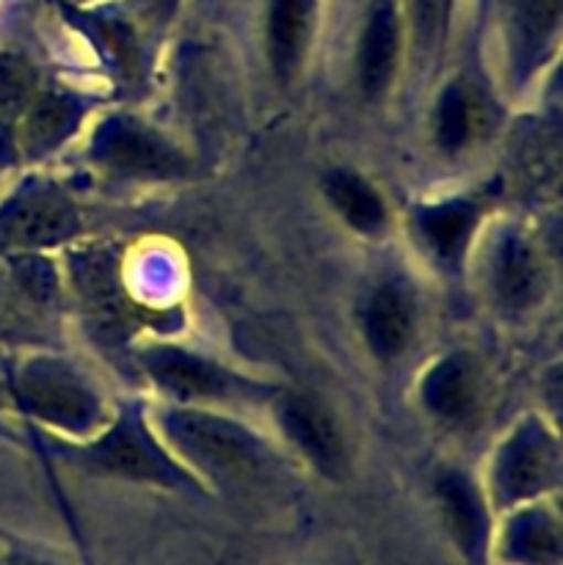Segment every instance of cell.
Instances as JSON below:
<instances>
[{"label":"cell","instance_id":"cell-1","mask_svg":"<svg viewBox=\"0 0 563 565\" xmlns=\"http://www.w3.org/2000/svg\"><path fill=\"white\" fill-rule=\"evenodd\" d=\"M160 425L177 452L219 483H248L268 472V447L230 419L177 408L166 412Z\"/></svg>","mask_w":563,"mask_h":565},{"label":"cell","instance_id":"cell-2","mask_svg":"<svg viewBox=\"0 0 563 565\" xmlns=\"http://www.w3.org/2000/svg\"><path fill=\"white\" fill-rule=\"evenodd\" d=\"M77 461L97 475L108 478L130 480V483L158 486L166 491H185V494H199L202 486L180 467L171 461L144 430L141 419L136 414H125L114 428L88 447H83Z\"/></svg>","mask_w":563,"mask_h":565},{"label":"cell","instance_id":"cell-3","mask_svg":"<svg viewBox=\"0 0 563 565\" xmlns=\"http://www.w3.org/2000/svg\"><path fill=\"white\" fill-rule=\"evenodd\" d=\"M14 395L28 414L70 434L94 428L103 412L97 392L59 359H31L22 364L14 375Z\"/></svg>","mask_w":563,"mask_h":565},{"label":"cell","instance_id":"cell-4","mask_svg":"<svg viewBox=\"0 0 563 565\" xmlns=\"http://www.w3.org/2000/svg\"><path fill=\"white\" fill-rule=\"evenodd\" d=\"M561 480V452L539 423H524L497 452L491 497L502 511L539 502Z\"/></svg>","mask_w":563,"mask_h":565},{"label":"cell","instance_id":"cell-5","mask_svg":"<svg viewBox=\"0 0 563 565\" xmlns=\"http://www.w3.org/2000/svg\"><path fill=\"white\" fill-rule=\"evenodd\" d=\"M77 226L81 218L64 191L47 182H31L0 204V257L70 241Z\"/></svg>","mask_w":563,"mask_h":565},{"label":"cell","instance_id":"cell-6","mask_svg":"<svg viewBox=\"0 0 563 565\" xmlns=\"http://www.w3.org/2000/svg\"><path fill=\"white\" fill-rule=\"evenodd\" d=\"M147 375L180 401H248L259 397V384L230 373L221 364L180 351V348H155L144 353Z\"/></svg>","mask_w":563,"mask_h":565},{"label":"cell","instance_id":"cell-7","mask_svg":"<svg viewBox=\"0 0 563 565\" xmlns=\"http://www.w3.org/2000/svg\"><path fill=\"white\" fill-rule=\"evenodd\" d=\"M506 522L491 533L489 563L495 565H561V516L544 502H528L506 511Z\"/></svg>","mask_w":563,"mask_h":565},{"label":"cell","instance_id":"cell-8","mask_svg":"<svg viewBox=\"0 0 563 565\" xmlns=\"http://www.w3.org/2000/svg\"><path fill=\"white\" fill-rule=\"evenodd\" d=\"M436 502H439L442 524L453 550L461 555L467 565H489V546L495 524H491L489 505L480 491L464 472L447 469L436 478Z\"/></svg>","mask_w":563,"mask_h":565},{"label":"cell","instance_id":"cell-9","mask_svg":"<svg viewBox=\"0 0 563 565\" xmlns=\"http://www.w3.org/2000/svg\"><path fill=\"white\" fill-rule=\"evenodd\" d=\"M97 158L130 177H171L185 169L182 154L166 138L132 119H116L97 132Z\"/></svg>","mask_w":563,"mask_h":565},{"label":"cell","instance_id":"cell-10","mask_svg":"<svg viewBox=\"0 0 563 565\" xmlns=\"http://www.w3.org/2000/svg\"><path fill=\"white\" fill-rule=\"evenodd\" d=\"M279 423L287 439L320 475L334 480L346 475V441L334 417L315 397L287 395L279 406Z\"/></svg>","mask_w":563,"mask_h":565},{"label":"cell","instance_id":"cell-11","mask_svg":"<svg viewBox=\"0 0 563 565\" xmlns=\"http://www.w3.org/2000/svg\"><path fill=\"white\" fill-rule=\"evenodd\" d=\"M489 285L497 303L506 309H528L544 296L546 268L539 252L522 235H506L495 246L489 263Z\"/></svg>","mask_w":563,"mask_h":565},{"label":"cell","instance_id":"cell-12","mask_svg":"<svg viewBox=\"0 0 563 565\" xmlns=\"http://www.w3.org/2000/svg\"><path fill=\"white\" fill-rule=\"evenodd\" d=\"M364 340L379 359H395L414 334V303L397 285H381L362 312Z\"/></svg>","mask_w":563,"mask_h":565},{"label":"cell","instance_id":"cell-13","mask_svg":"<svg viewBox=\"0 0 563 565\" xmlns=\"http://www.w3.org/2000/svg\"><path fill=\"white\" fill-rule=\"evenodd\" d=\"M423 401L431 414L461 423L478 406V370L469 359L447 356L436 362L423 379Z\"/></svg>","mask_w":563,"mask_h":565},{"label":"cell","instance_id":"cell-14","mask_svg":"<svg viewBox=\"0 0 563 565\" xmlns=\"http://www.w3.org/2000/svg\"><path fill=\"white\" fill-rule=\"evenodd\" d=\"M315 0H270L268 58L276 77L287 81L298 70L312 36Z\"/></svg>","mask_w":563,"mask_h":565},{"label":"cell","instance_id":"cell-15","mask_svg":"<svg viewBox=\"0 0 563 565\" xmlns=\"http://www.w3.org/2000/svg\"><path fill=\"white\" fill-rule=\"evenodd\" d=\"M397 47H401V25H397L395 6L379 3L359 44V83L368 97H379L390 86L397 64Z\"/></svg>","mask_w":563,"mask_h":565},{"label":"cell","instance_id":"cell-16","mask_svg":"<svg viewBox=\"0 0 563 565\" xmlns=\"http://www.w3.org/2000/svg\"><path fill=\"white\" fill-rule=\"evenodd\" d=\"M323 193L340 218L362 235H379L386 226L384 199L357 171L331 169L323 177Z\"/></svg>","mask_w":563,"mask_h":565},{"label":"cell","instance_id":"cell-17","mask_svg":"<svg viewBox=\"0 0 563 565\" xmlns=\"http://www.w3.org/2000/svg\"><path fill=\"white\" fill-rule=\"evenodd\" d=\"M81 110L72 99L55 92H39L31 103L22 108L20 141L28 154H44L59 147L72 130H75Z\"/></svg>","mask_w":563,"mask_h":565},{"label":"cell","instance_id":"cell-18","mask_svg":"<svg viewBox=\"0 0 563 565\" xmlns=\"http://www.w3.org/2000/svg\"><path fill=\"white\" fill-rule=\"evenodd\" d=\"M475 221H478V210L464 199L434 204V207L419 210L417 215L419 235L428 243L431 252L447 265H456L461 259L464 248L472 237Z\"/></svg>","mask_w":563,"mask_h":565},{"label":"cell","instance_id":"cell-19","mask_svg":"<svg viewBox=\"0 0 563 565\" xmlns=\"http://www.w3.org/2000/svg\"><path fill=\"white\" fill-rule=\"evenodd\" d=\"M508 20H511L513 64H535L541 50H546L550 39L555 36L557 20H561V0H506Z\"/></svg>","mask_w":563,"mask_h":565},{"label":"cell","instance_id":"cell-20","mask_svg":"<svg viewBox=\"0 0 563 565\" xmlns=\"http://www.w3.org/2000/svg\"><path fill=\"white\" fill-rule=\"evenodd\" d=\"M478 103L464 83L453 81L436 103V141L445 152H458L475 136Z\"/></svg>","mask_w":563,"mask_h":565},{"label":"cell","instance_id":"cell-21","mask_svg":"<svg viewBox=\"0 0 563 565\" xmlns=\"http://www.w3.org/2000/svg\"><path fill=\"white\" fill-rule=\"evenodd\" d=\"M442 17H445V0H414V22H417L419 42H434V36L439 33Z\"/></svg>","mask_w":563,"mask_h":565},{"label":"cell","instance_id":"cell-22","mask_svg":"<svg viewBox=\"0 0 563 565\" xmlns=\"http://www.w3.org/2000/svg\"><path fill=\"white\" fill-rule=\"evenodd\" d=\"M3 563L6 565H64V563L50 561V557L33 555V552H17V550L14 552H6Z\"/></svg>","mask_w":563,"mask_h":565},{"label":"cell","instance_id":"cell-23","mask_svg":"<svg viewBox=\"0 0 563 565\" xmlns=\"http://www.w3.org/2000/svg\"><path fill=\"white\" fill-rule=\"evenodd\" d=\"M0 565H6V563H3V555H0Z\"/></svg>","mask_w":563,"mask_h":565}]
</instances>
